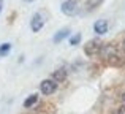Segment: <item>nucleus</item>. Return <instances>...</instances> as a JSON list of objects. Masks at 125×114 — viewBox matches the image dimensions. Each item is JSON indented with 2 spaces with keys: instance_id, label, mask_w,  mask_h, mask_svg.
I'll return each instance as SVG.
<instances>
[{
  "instance_id": "1",
  "label": "nucleus",
  "mask_w": 125,
  "mask_h": 114,
  "mask_svg": "<svg viewBox=\"0 0 125 114\" xmlns=\"http://www.w3.org/2000/svg\"><path fill=\"white\" fill-rule=\"evenodd\" d=\"M101 41H98V40H90V41H87V44L84 46V52L87 54V56H94V54H97L98 51L101 49Z\"/></svg>"
},
{
  "instance_id": "2",
  "label": "nucleus",
  "mask_w": 125,
  "mask_h": 114,
  "mask_svg": "<svg viewBox=\"0 0 125 114\" xmlns=\"http://www.w3.org/2000/svg\"><path fill=\"white\" fill-rule=\"evenodd\" d=\"M60 11L63 13V14H67V16L76 14V11H78L76 2H74V0H67V2H63V3H62V6H60Z\"/></svg>"
},
{
  "instance_id": "3",
  "label": "nucleus",
  "mask_w": 125,
  "mask_h": 114,
  "mask_svg": "<svg viewBox=\"0 0 125 114\" xmlns=\"http://www.w3.org/2000/svg\"><path fill=\"white\" fill-rule=\"evenodd\" d=\"M43 25H44V19H43V16L40 14V13H35V14L32 16V21H30L32 32H40L43 29Z\"/></svg>"
},
{
  "instance_id": "4",
  "label": "nucleus",
  "mask_w": 125,
  "mask_h": 114,
  "mask_svg": "<svg viewBox=\"0 0 125 114\" xmlns=\"http://www.w3.org/2000/svg\"><path fill=\"white\" fill-rule=\"evenodd\" d=\"M40 89H41V92L44 93V95H51V93H54V90L57 89V86H55L54 81H51V79H44V81H43V83L40 84Z\"/></svg>"
},
{
  "instance_id": "5",
  "label": "nucleus",
  "mask_w": 125,
  "mask_h": 114,
  "mask_svg": "<svg viewBox=\"0 0 125 114\" xmlns=\"http://www.w3.org/2000/svg\"><path fill=\"white\" fill-rule=\"evenodd\" d=\"M94 30L97 32V33H100V35L106 33V32H108V22L104 21V19L97 21V22H95V25H94Z\"/></svg>"
},
{
  "instance_id": "6",
  "label": "nucleus",
  "mask_w": 125,
  "mask_h": 114,
  "mask_svg": "<svg viewBox=\"0 0 125 114\" xmlns=\"http://www.w3.org/2000/svg\"><path fill=\"white\" fill-rule=\"evenodd\" d=\"M65 78H67V70H63V68H60V70H57V71L52 73V79H54V83H63Z\"/></svg>"
},
{
  "instance_id": "7",
  "label": "nucleus",
  "mask_w": 125,
  "mask_h": 114,
  "mask_svg": "<svg viewBox=\"0 0 125 114\" xmlns=\"http://www.w3.org/2000/svg\"><path fill=\"white\" fill-rule=\"evenodd\" d=\"M68 35H70V30H68V29H62V30H59L57 33L54 35L52 40H54V43H60L62 40H65V38L68 37Z\"/></svg>"
},
{
  "instance_id": "8",
  "label": "nucleus",
  "mask_w": 125,
  "mask_h": 114,
  "mask_svg": "<svg viewBox=\"0 0 125 114\" xmlns=\"http://www.w3.org/2000/svg\"><path fill=\"white\" fill-rule=\"evenodd\" d=\"M37 100H38V95L32 93V95H30V97H29V98L24 102V108H30V106H33L35 103H37Z\"/></svg>"
},
{
  "instance_id": "9",
  "label": "nucleus",
  "mask_w": 125,
  "mask_h": 114,
  "mask_svg": "<svg viewBox=\"0 0 125 114\" xmlns=\"http://www.w3.org/2000/svg\"><path fill=\"white\" fill-rule=\"evenodd\" d=\"M10 49H11V44H10V43H3V44H0V57H5L6 54L10 52Z\"/></svg>"
},
{
  "instance_id": "10",
  "label": "nucleus",
  "mask_w": 125,
  "mask_h": 114,
  "mask_svg": "<svg viewBox=\"0 0 125 114\" xmlns=\"http://www.w3.org/2000/svg\"><path fill=\"white\" fill-rule=\"evenodd\" d=\"M79 41H81V33H76V35H73V37L70 38V44L71 46H76Z\"/></svg>"
},
{
  "instance_id": "11",
  "label": "nucleus",
  "mask_w": 125,
  "mask_h": 114,
  "mask_svg": "<svg viewBox=\"0 0 125 114\" xmlns=\"http://www.w3.org/2000/svg\"><path fill=\"white\" fill-rule=\"evenodd\" d=\"M101 2H103V0H89V6H92V8H94V6L100 5Z\"/></svg>"
},
{
  "instance_id": "12",
  "label": "nucleus",
  "mask_w": 125,
  "mask_h": 114,
  "mask_svg": "<svg viewBox=\"0 0 125 114\" xmlns=\"http://www.w3.org/2000/svg\"><path fill=\"white\" fill-rule=\"evenodd\" d=\"M119 114H125V108H120L119 109Z\"/></svg>"
},
{
  "instance_id": "13",
  "label": "nucleus",
  "mask_w": 125,
  "mask_h": 114,
  "mask_svg": "<svg viewBox=\"0 0 125 114\" xmlns=\"http://www.w3.org/2000/svg\"><path fill=\"white\" fill-rule=\"evenodd\" d=\"M2 5H3V0H0V11H2Z\"/></svg>"
},
{
  "instance_id": "14",
  "label": "nucleus",
  "mask_w": 125,
  "mask_h": 114,
  "mask_svg": "<svg viewBox=\"0 0 125 114\" xmlns=\"http://www.w3.org/2000/svg\"><path fill=\"white\" fill-rule=\"evenodd\" d=\"M122 100H124V105H125V92H124V95H122Z\"/></svg>"
},
{
  "instance_id": "15",
  "label": "nucleus",
  "mask_w": 125,
  "mask_h": 114,
  "mask_svg": "<svg viewBox=\"0 0 125 114\" xmlns=\"http://www.w3.org/2000/svg\"><path fill=\"white\" fill-rule=\"evenodd\" d=\"M122 48H124V51H125V40H124V43H122Z\"/></svg>"
},
{
  "instance_id": "16",
  "label": "nucleus",
  "mask_w": 125,
  "mask_h": 114,
  "mask_svg": "<svg viewBox=\"0 0 125 114\" xmlns=\"http://www.w3.org/2000/svg\"><path fill=\"white\" fill-rule=\"evenodd\" d=\"M25 2H33V0H25Z\"/></svg>"
}]
</instances>
